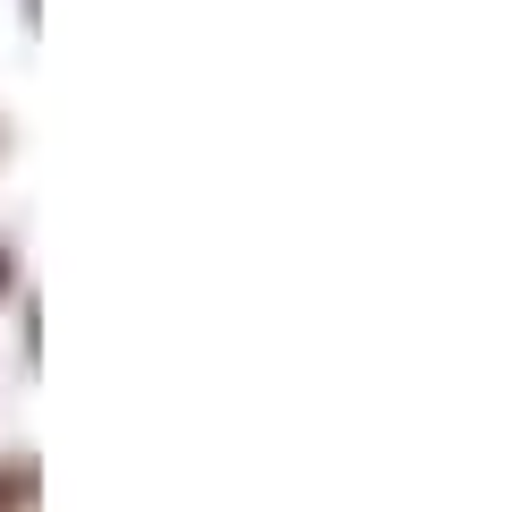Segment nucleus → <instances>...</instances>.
I'll return each mask as SVG.
<instances>
[{"label":"nucleus","instance_id":"f03ea898","mask_svg":"<svg viewBox=\"0 0 512 512\" xmlns=\"http://www.w3.org/2000/svg\"><path fill=\"white\" fill-rule=\"evenodd\" d=\"M0 495H9V487H0Z\"/></svg>","mask_w":512,"mask_h":512},{"label":"nucleus","instance_id":"f257e3e1","mask_svg":"<svg viewBox=\"0 0 512 512\" xmlns=\"http://www.w3.org/2000/svg\"><path fill=\"white\" fill-rule=\"evenodd\" d=\"M0 291H9V256H0Z\"/></svg>","mask_w":512,"mask_h":512}]
</instances>
